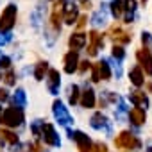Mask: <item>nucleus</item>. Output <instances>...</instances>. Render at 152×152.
Masks as SVG:
<instances>
[{"label": "nucleus", "instance_id": "nucleus-1", "mask_svg": "<svg viewBox=\"0 0 152 152\" xmlns=\"http://www.w3.org/2000/svg\"><path fill=\"white\" fill-rule=\"evenodd\" d=\"M23 122V111L20 107H7L2 115H0V124L6 127H16Z\"/></svg>", "mask_w": 152, "mask_h": 152}, {"label": "nucleus", "instance_id": "nucleus-2", "mask_svg": "<svg viewBox=\"0 0 152 152\" xmlns=\"http://www.w3.org/2000/svg\"><path fill=\"white\" fill-rule=\"evenodd\" d=\"M115 145H116L118 148L134 150V148H140V147H141V141H140L134 134H131L129 131H124V132H120V136H116Z\"/></svg>", "mask_w": 152, "mask_h": 152}, {"label": "nucleus", "instance_id": "nucleus-3", "mask_svg": "<svg viewBox=\"0 0 152 152\" xmlns=\"http://www.w3.org/2000/svg\"><path fill=\"white\" fill-rule=\"evenodd\" d=\"M15 22H16V6L9 4L2 11V15H0V31H2V32L11 31L13 25H15Z\"/></svg>", "mask_w": 152, "mask_h": 152}, {"label": "nucleus", "instance_id": "nucleus-4", "mask_svg": "<svg viewBox=\"0 0 152 152\" xmlns=\"http://www.w3.org/2000/svg\"><path fill=\"white\" fill-rule=\"evenodd\" d=\"M68 134H70V138H72V140L77 141L79 152H91V148H93L91 140H90L84 132H81V131H68Z\"/></svg>", "mask_w": 152, "mask_h": 152}, {"label": "nucleus", "instance_id": "nucleus-5", "mask_svg": "<svg viewBox=\"0 0 152 152\" xmlns=\"http://www.w3.org/2000/svg\"><path fill=\"white\" fill-rule=\"evenodd\" d=\"M136 59L140 63V68H143L147 75H152V52L148 48H141L136 52Z\"/></svg>", "mask_w": 152, "mask_h": 152}, {"label": "nucleus", "instance_id": "nucleus-6", "mask_svg": "<svg viewBox=\"0 0 152 152\" xmlns=\"http://www.w3.org/2000/svg\"><path fill=\"white\" fill-rule=\"evenodd\" d=\"M39 136L45 140V143H48V145H52V147H57V145L61 143L57 132L54 131V127H52L50 124H41V132H39Z\"/></svg>", "mask_w": 152, "mask_h": 152}, {"label": "nucleus", "instance_id": "nucleus-7", "mask_svg": "<svg viewBox=\"0 0 152 152\" xmlns=\"http://www.w3.org/2000/svg\"><path fill=\"white\" fill-rule=\"evenodd\" d=\"M52 109H54V116H56V120H57L61 125H68V124H72V116H70V113L66 111V107H64L59 100L54 102Z\"/></svg>", "mask_w": 152, "mask_h": 152}, {"label": "nucleus", "instance_id": "nucleus-8", "mask_svg": "<svg viewBox=\"0 0 152 152\" xmlns=\"http://www.w3.org/2000/svg\"><path fill=\"white\" fill-rule=\"evenodd\" d=\"M109 38H111L116 45H120V47H122V45L129 43L132 36H131L129 32H125L124 29H120V27H113V29L109 31Z\"/></svg>", "mask_w": 152, "mask_h": 152}, {"label": "nucleus", "instance_id": "nucleus-9", "mask_svg": "<svg viewBox=\"0 0 152 152\" xmlns=\"http://www.w3.org/2000/svg\"><path fill=\"white\" fill-rule=\"evenodd\" d=\"M63 7H64V0H57L54 4V9H52V16H50V23L56 31L61 29V16H63Z\"/></svg>", "mask_w": 152, "mask_h": 152}, {"label": "nucleus", "instance_id": "nucleus-10", "mask_svg": "<svg viewBox=\"0 0 152 152\" xmlns=\"http://www.w3.org/2000/svg\"><path fill=\"white\" fill-rule=\"evenodd\" d=\"M88 38H90L88 54H90V56H97L99 48H100V47H104V41H102V38H100V34H99L97 31H91V32L88 34Z\"/></svg>", "mask_w": 152, "mask_h": 152}, {"label": "nucleus", "instance_id": "nucleus-11", "mask_svg": "<svg viewBox=\"0 0 152 152\" xmlns=\"http://www.w3.org/2000/svg\"><path fill=\"white\" fill-rule=\"evenodd\" d=\"M91 127L93 129H97V131H107V132H111V124L107 122V118L102 115V113H95L93 116H91Z\"/></svg>", "mask_w": 152, "mask_h": 152}, {"label": "nucleus", "instance_id": "nucleus-12", "mask_svg": "<svg viewBox=\"0 0 152 152\" xmlns=\"http://www.w3.org/2000/svg\"><path fill=\"white\" fill-rule=\"evenodd\" d=\"M88 34H83V32H75V34H72L70 36V48L73 50V52H77V50H81L84 45H86V41H88V38H86Z\"/></svg>", "mask_w": 152, "mask_h": 152}, {"label": "nucleus", "instance_id": "nucleus-13", "mask_svg": "<svg viewBox=\"0 0 152 152\" xmlns=\"http://www.w3.org/2000/svg\"><path fill=\"white\" fill-rule=\"evenodd\" d=\"M77 64H79V56L77 52H68L64 56V72L66 73H73L75 70H77Z\"/></svg>", "mask_w": 152, "mask_h": 152}, {"label": "nucleus", "instance_id": "nucleus-14", "mask_svg": "<svg viewBox=\"0 0 152 152\" xmlns=\"http://www.w3.org/2000/svg\"><path fill=\"white\" fill-rule=\"evenodd\" d=\"M63 18L68 25H73L77 20V6L75 4H68L66 7H63Z\"/></svg>", "mask_w": 152, "mask_h": 152}, {"label": "nucleus", "instance_id": "nucleus-15", "mask_svg": "<svg viewBox=\"0 0 152 152\" xmlns=\"http://www.w3.org/2000/svg\"><path fill=\"white\" fill-rule=\"evenodd\" d=\"M134 11H136V0H125L124 2V20H125V23H131L134 20Z\"/></svg>", "mask_w": 152, "mask_h": 152}, {"label": "nucleus", "instance_id": "nucleus-16", "mask_svg": "<svg viewBox=\"0 0 152 152\" xmlns=\"http://www.w3.org/2000/svg\"><path fill=\"white\" fill-rule=\"evenodd\" d=\"M59 83H61L59 72L57 70H48V90H50V93H57Z\"/></svg>", "mask_w": 152, "mask_h": 152}, {"label": "nucleus", "instance_id": "nucleus-17", "mask_svg": "<svg viewBox=\"0 0 152 152\" xmlns=\"http://www.w3.org/2000/svg\"><path fill=\"white\" fill-rule=\"evenodd\" d=\"M81 106L83 107H93L95 106V93L91 88H86L81 93Z\"/></svg>", "mask_w": 152, "mask_h": 152}, {"label": "nucleus", "instance_id": "nucleus-18", "mask_svg": "<svg viewBox=\"0 0 152 152\" xmlns=\"http://www.w3.org/2000/svg\"><path fill=\"white\" fill-rule=\"evenodd\" d=\"M129 118H131V122L138 127V125H141V124H145V120H147V115H145V111L143 109H140V107H134V109H131V113H129Z\"/></svg>", "mask_w": 152, "mask_h": 152}, {"label": "nucleus", "instance_id": "nucleus-19", "mask_svg": "<svg viewBox=\"0 0 152 152\" xmlns=\"http://www.w3.org/2000/svg\"><path fill=\"white\" fill-rule=\"evenodd\" d=\"M131 102H132L136 107H140V109H143V107L148 106V99L145 97L143 91H132V95H131Z\"/></svg>", "mask_w": 152, "mask_h": 152}, {"label": "nucleus", "instance_id": "nucleus-20", "mask_svg": "<svg viewBox=\"0 0 152 152\" xmlns=\"http://www.w3.org/2000/svg\"><path fill=\"white\" fill-rule=\"evenodd\" d=\"M129 77H131V83H132L136 88L143 86V72H141V68H140V66H134V68L131 70Z\"/></svg>", "mask_w": 152, "mask_h": 152}, {"label": "nucleus", "instance_id": "nucleus-21", "mask_svg": "<svg viewBox=\"0 0 152 152\" xmlns=\"http://www.w3.org/2000/svg\"><path fill=\"white\" fill-rule=\"evenodd\" d=\"M97 66H99V75H100V79H102V81H107V79L111 77L109 63H107V61H100V63H97Z\"/></svg>", "mask_w": 152, "mask_h": 152}, {"label": "nucleus", "instance_id": "nucleus-22", "mask_svg": "<svg viewBox=\"0 0 152 152\" xmlns=\"http://www.w3.org/2000/svg\"><path fill=\"white\" fill-rule=\"evenodd\" d=\"M111 15L115 18H122L124 16V2L122 0H113L111 2Z\"/></svg>", "mask_w": 152, "mask_h": 152}, {"label": "nucleus", "instance_id": "nucleus-23", "mask_svg": "<svg viewBox=\"0 0 152 152\" xmlns=\"http://www.w3.org/2000/svg\"><path fill=\"white\" fill-rule=\"evenodd\" d=\"M0 138L6 140V141H7V143H11V145L18 143V136H16L15 132H11V131H6V129H0Z\"/></svg>", "mask_w": 152, "mask_h": 152}, {"label": "nucleus", "instance_id": "nucleus-24", "mask_svg": "<svg viewBox=\"0 0 152 152\" xmlns=\"http://www.w3.org/2000/svg\"><path fill=\"white\" fill-rule=\"evenodd\" d=\"M25 106V93H23V90H18L16 93H15V107H23Z\"/></svg>", "mask_w": 152, "mask_h": 152}, {"label": "nucleus", "instance_id": "nucleus-25", "mask_svg": "<svg viewBox=\"0 0 152 152\" xmlns=\"http://www.w3.org/2000/svg\"><path fill=\"white\" fill-rule=\"evenodd\" d=\"M68 102L73 106L79 102V86H72L70 88V97H68Z\"/></svg>", "mask_w": 152, "mask_h": 152}, {"label": "nucleus", "instance_id": "nucleus-26", "mask_svg": "<svg viewBox=\"0 0 152 152\" xmlns=\"http://www.w3.org/2000/svg\"><path fill=\"white\" fill-rule=\"evenodd\" d=\"M45 70H47V63H38V66H36V72H34V77H36L38 81H41V79H43Z\"/></svg>", "mask_w": 152, "mask_h": 152}, {"label": "nucleus", "instance_id": "nucleus-27", "mask_svg": "<svg viewBox=\"0 0 152 152\" xmlns=\"http://www.w3.org/2000/svg\"><path fill=\"white\" fill-rule=\"evenodd\" d=\"M124 56H125V50H124L120 45H115V47H113V57L120 61V59H124Z\"/></svg>", "mask_w": 152, "mask_h": 152}, {"label": "nucleus", "instance_id": "nucleus-28", "mask_svg": "<svg viewBox=\"0 0 152 152\" xmlns=\"http://www.w3.org/2000/svg\"><path fill=\"white\" fill-rule=\"evenodd\" d=\"M104 22H106V13H104V11H97L95 16H93V23H95V25H100V23H104Z\"/></svg>", "mask_w": 152, "mask_h": 152}, {"label": "nucleus", "instance_id": "nucleus-29", "mask_svg": "<svg viewBox=\"0 0 152 152\" xmlns=\"http://www.w3.org/2000/svg\"><path fill=\"white\" fill-rule=\"evenodd\" d=\"M4 81H6V84H7V86H13V84H15V72H13V70H9V72L6 73Z\"/></svg>", "mask_w": 152, "mask_h": 152}, {"label": "nucleus", "instance_id": "nucleus-30", "mask_svg": "<svg viewBox=\"0 0 152 152\" xmlns=\"http://www.w3.org/2000/svg\"><path fill=\"white\" fill-rule=\"evenodd\" d=\"M125 111H127V106H125V102H124V100H120V107H118V115H116V118H118V120H122V118H124V115H125Z\"/></svg>", "mask_w": 152, "mask_h": 152}, {"label": "nucleus", "instance_id": "nucleus-31", "mask_svg": "<svg viewBox=\"0 0 152 152\" xmlns=\"http://www.w3.org/2000/svg\"><path fill=\"white\" fill-rule=\"evenodd\" d=\"M91 150H93V152H107V147H106L104 143H95Z\"/></svg>", "mask_w": 152, "mask_h": 152}, {"label": "nucleus", "instance_id": "nucleus-32", "mask_svg": "<svg viewBox=\"0 0 152 152\" xmlns=\"http://www.w3.org/2000/svg\"><path fill=\"white\" fill-rule=\"evenodd\" d=\"M91 81L93 83H99L100 81V75H99V66L93 64V73H91Z\"/></svg>", "mask_w": 152, "mask_h": 152}, {"label": "nucleus", "instance_id": "nucleus-33", "mask_svg": "<svg viewBox=\"0 0 152 152\" xmlns=\"http://www.w3.org/2000/svg\"><path fill=\"white\" fill-rule=\"evenodd\" d=\"M79 64H81V66H77V68H79V72H86V70H88V68L91 66V63H90L88 59H84V61H81Z\"/></svg>", "mask_w": 152, "mask_h": 152}, {"label": "nucleus", "instance_id": "nucleus-34", "mask_svg": "<svg viewBox=\"0 0 152 152\" xmlns=\"http://www.w3.org/2000/svg\"><path fill=\"white\" fill-rule=\"evenodd\" d=\"M9 64H11L9 57H0V68H9Z\"/></svg>", "mask_w": 152, "mask_h": 152}, {"label": "nucleus", "instance_id": "nucleus-35", "mask_svg": "<svg viewBox=\"0 0 152 152\" xmlns=\"http://www.w3.org/2000/svg\"><path fill=\"white\" fill-rule=\"evenodd\" d=\"M15 152H31V145H29V143L20 145V147H18V150H15Z\"/></svg>", "mask_w": 152, "mask_h": 152}, {"label": "nucleus", "instance_id": "nucleus-36", "mask_svg": "<svg viewBox=\"0 0 152 152\" xmlns=\"http://www.w3.org/2000/svg\"><path fill=\"white\" fill-rule=\"evenodd\" d=\"M86 22H88V18H86V16H81V18H79V23H77V27H79V29H83V27L86 25Z\"/></svg>", "mask_w": 152, "mask_h": 152}, {"label": "nucleus", "instance_id": "nucleus-37", "mask_svg": "<svg viewBox=\"0 0 152 152\" xmlns=\"http://www.w3.org/2000/svg\"><path fill=\"white\" fill-rule=\"evenodd\" d=\"M9 99V95H7V91L6 90H0V100H2V102H6Z\"/></svg>", "mask_w": 152, "mask_h": 152}, {"label": "nucleus", "instance_id": "nucleus-38", "mask_svg": "<svg viewBox=\"0 0 152 152\" xmlns=\"http://www.w3.org/2000/svg\"><path fill=\"white\" fill-rule=\"evenodd\" d=\"M147 88H148V91H150V93H152V83H150V84H148V86H147Z\"/></svg>", "mask_w": 152, "mask_h": 152}, {"label": "nucleus", "instance_id": "nucleus-39", "mask_svg": "<svg viewBox=\"0 0 152 152\" xmlns=\"http://www.w3.org/2000/svg\"><path fill=\"white\" fill-rule=\"evenodd\" d=\"M81 2H83V4H88V2H90V0H81Z\"/></svg>", "mask_w": 152, "mask_h": 152}, {"label": "nucleus", "instance_id": "nucleus-40", "mask_svg": "<svg viewBox=\"0 0 152 152\" xmlns=\"http://www.w3.org/2000/svg\"><path fill=\"white\" fill-rule=\"evenodd\" d=\"M147 152H152V147H148V150H147Z\"/></svg>", "mask_w": 152, "mask_h": 152}, {"label": "nucleus", "instance_id": "nucleus-41", "mask_svg": "<svg viewBox=\"0 0 152 152\" xmlns=\"http://www.w3.org/2000/svg\"><path fill=\"white\" fill-rule=\"evenodd\" d=\"M0 115H2V107H0Z\"/></svg>", "mask_w": 152, "mask_h": 152}, {"label": "nucleus", "instance_id": "nucleus-42", "mask_svg": "<svg viewBox=\"0 0 152 152\" xmlns=\"http://www.w3.org/2000/svg\"><path fill=\"white\" fill-rule=\"evenodd\" d=\"M0 79H2V77H0Z\"/></svg>", "mask_w": 152, "mask_h": 152}]
</instances>
